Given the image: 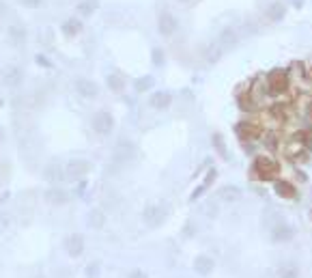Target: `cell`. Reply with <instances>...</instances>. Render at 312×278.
<instances>
[{"label": "cell", "mask_w": 312, "mask_h": 278, "mask_svg": "<svg viewBox=\"0 0 312 278\" xmlns=\"http://www.w3.org/2000/svg\"><path fill=\"white\" fill-rule=\"evenodd\" d=\"M265 80V89L269 93V97L278 99V97H284L288 91H291V84H293V76L288 74V69H271L267 76H263Z\"/></svg>", "instance_id": "6da1fadb"}, {"label": "cell", "mask_w": 312, "mask_h": 278, "mask_svg": "<svg viewBox=\"0 0 312 278\" xmlns=\"http://www.w3.org/2000/svg\"><path fill=\"white\" fill-rule=\"evenodd\" d=\"M252 177L258 181H275V177L280 175V164L269 155H258L252 162Z\"/></svg>", "instance_id": "7a4b0ae2"}, {"label": "cell", "mask_w": 312, "mask_h": 278, "mask_svg": "<svg viewBox=\"0 0 312 278\" xmlns=\"http://www.w3.org/2000/svg\"><path fill=\"white\" fill-rule=\"evenodd\" d=\"M91 127L99 136H110L114 132V117L108 110H97L91 119Z\"/></svg>", "instance_id": "3957f363"}, {"label": "cell", "mask_w": 312, "mask_h": 278, "mask_svg": "<svg viewBox=\"0 0 312 278\" xmlns=\"http://www.w3.org/2000/svg\"><path fill=\"white\" fill-rule=\"evenodd\" d=\"M263 125L256 123L252 119H245L241 123H237V136L243 142H252V140H260L263 138Z\"/></svg>", "instance_id": "277c9868"}, {"label": "cell", "mask_w": 312, "mask_h": 278, "mask_svg": "<svg viewBox=\"0 0 312 278\" xmlns=\"http://www.w3.org/2000/svg\"><path fill=\"white\" fill-rule=\"evenodd\" d=\"M91 162L86 160H71L67 166H65V179H71V181H78L82 179L84 175L91 173Z\"/></svg>", "instance_id": "5b68a950"}, {"label": "cell", "mask_w": 312, "mask_h": 278, "mask_svg": "<svg viewBox=\"0 0 312 278\" xmlns=\"http://www.w3.org/2000/svg\"><path fill=\"white\" fill-rule=\"evenodd\" d=\"M177 28H179V22H177V18L172 16L170 11L159 13V18H157V33L162 35V37H172V35L177 33Z\"/></svg>", "instance_id": "8992f818"}, {"label": "cell", "mask_w": 312, "mask_h": 278, "mask_svg": "<svg viewBox=\"0 0 312 278\" xmlns=\"http://www.w3.org/2000/svg\"><path fill=\"white\" fill-rule=\"evenodd\" d=\"M84 248H86V241H84V235L82 233H71V235H67V239H65V250H67L69 256H74V259L82 256L84 254Z\"/></svg>", "instance_id": "52a82bcc"}, {"label": "cell", "mask_w": 312, "mask_h": 278, "mask_svg": "<svg viewBox=\"0 0 312 278\" xmlns=\"http://www.w3.org/2000/svg\"><path fill=\"white\" fill-rule=\"evenodd\" d=\"M76 93L82 99H95L99 95V87H97V82H93L89 80V78H78L76 80Z\"/></svg>", "instance_id": "ba28073f"}, {"label": "cell", "mask_w": 312, "mask_h": 278, "mask_svg": "<svg viewBox=\"0 0 312 278\" xmlns=\"http://www.w3.org/2000/svg\"><path fill=\"white\" fill-rule=\"evenodd\" d=\"M239 39H241V37H239V31H237V28L235 26H224L222 28V31H220V35H217V44H220L224 50H233L237 44H239Z\"/></svg>", "instance_id": "9c48e42d"}, {"label": "cell", "mask_w": 312, "mask_h": 278, "mask_svg": "<svg viewBox=\"0 0 312 278\" xmlns=\"http://www.w3.org/2000/svg\"><path fill=\"white\" fill-rule=\"evenodd\" d=\"M293 237H295V229L286 222H278L271 229V241H275V244H286Z\"/></svg>", "instance_id": "30bf717a"}, {"label": "cell", "mask_w": 312, "mask_h": 278, "mask_svg": "<svg viewBox=\"0 0 312 278\" xmlns=\"http://www.w3.org/2000/svg\"><path fill=\"white\" fill-rule=\"evenodd\" d=\"M114 158L117 162H129L136 158V145L132 140H119L114 147Z\"/></svg>", "instance_id": "8fae6325"}, {"label": "cell", "mask_w": 312, "mask_h": 278, "mask_svg": "<svg viewBox=\"0 0 312 278\" xmlns=\"http://www.w3.org/2000/svg\"><path fill=\"white\" fill-rule=\"evenodd\" d=\"M164 216H166V209H162V205H155V203L147 205V207H144V211H142V220H144V222H147L149 226H157V224L164 220Z\"/></svg>", "instance_id": "7c38bea8"}, {"label": "cell", "mask_w": 312, "mask_h": 278, "mask_svg": "<svg viewBox=\"0 0 312 278\" xmlns=\"http://www.w3.org/2000/svg\"><path fill=\"white\" fill-rule=\"evenodd\" d=\"M192 267L198 276H209L215 269V261H213V256H209V254H198L194 259Z\"/></svg>", "instance_id": "4fadbf2b"}, {"label": "cell", "mask_w": 312, "mask_h": 278, "mask_svg": "<svg viewBox=\"0 0 312 278\" xmlns=\"http://www.w3.org/2000/svg\"><path fill=\"white\" fill-rule=\"evenodd\" d=\"M172 93L170 91H155L153 95H151L149 99V104H151V108H155V110H168L170 106H172Z\"/></svg>", "instance_id": "5bb4252c"}, {"label": "cell", "mask_w": 312, "mask_h": 278, "mask_svg": "<svg viewBox=\"0 0 312 278\" xmlns=\"http://www.w3.org/2000/svg\"><path fill=\"white\" fill-rule=\"evenodd\" d=\"M284 16H286V5H284V3H280V0H273V3L267 5L265 18L269 20L271 24H278L280 20H284Z\"/></svg>", "instance_id": "9a60e30c"}, {"label": "cell", "mask_w": 312, "mask_h": 278, "mask_svg": "<svg viewBox=\"0 0 312 278\" xmlns=\"http://www.w3.org/2000/svg\"><path fill=\"white\" fill-rule=\"evenodd\" d=\"M224 52H226V50L217 44V41H211V44H207L202 48V59H205V63H209V65H215L224 56Z\"/></svg>", "instance_id": "2e32d148"}, {"label": "cell", "mask_w": 312, "mask_h": 278, "mask_svg": "<svg viewBox=\"0 0 312 278\" xmlns=\"http://www.w3.org/2000/svg\"><path fill=\"white\" fill-rule=\"evenodd\" d=\"M273 190H275V194H278L280 198H286V201H291V198H297V188H295V183L286 181V179H275V181H273Z\"/></svg>", "instance_id": "e0dca14e"}, {"label": "cell", "mask_w": 312, "mask_h": 278, "mask_svg": "<svg viewBox=\"0 0 312 278\" xmlns=\"http://www.w3.org/2000/svg\"><path fill=\"white\" fill-rule=\"evenodd\" d=\"M46 201L50 205H56V207H59V205H67L69 203V192L59 188V185H54V188H50L46 192Z\"/></svg>", "instance_id": "ac0fdd59"}, {"label": "cell", "mask_w": 312, "mask_h": 278, "mask_svg": "<svg viewBox=\"0 0 312 278\" xmlns=\"http://www.w3.org/2000/svg\"><path fill=\"white\" fill-rule=\"evenodd\" d=\"M301 269L295 261H282L278 269H275V278H299Z\"/></svg>", "instance_id": "d6986e66"}, {"label": "cell", "mask_w": 312, "mask_h": 278, "mask_svg": "<svg viewBox=\"0 0 312 278\" xmlns=\"http://www.w3.org/2000/svg\"><path fill=\"white\" fill-rule=\"evenodd\" d=\"M237 104H239V108H241L243 112H248V115H252V112H256V110H260V106L256 104V99L252 97V93H250V91H243L241 95L237 97Z\"/></svg>", "instance_id": "ffe728a7"}, {"label": "cell", "mask_w": 312, "mask_h": 278, "mask_svg": "<svg viewBox=\"0 0 312 278\" xmlns=\"http://www.w3.org/2000/svg\"><path fill=\"white\" fill-rule=\"evenodd\" d=\"M43 177L50 181V183H61V181H65V168L63 166H59V164H48L46 166V170H43Z\"/></svg>", "instance_id": "44dd1931"}, {"label": "cell", "mask_w": 312, "mask_h": 278, "mask_svg": "<svg viewBox=\"0 0 312 278\" xmlns=\"http://www.w3.org/2000/svg\"><path fill=\"white\" fill-rule=\"evenodd\" d=\"M82 20H78V18H69V20H65L63 22V35L65 37H78L80 33H82Z\"/></svg>", "instance_id": "7402d4cb"}, {"label": "cell", "mask_w": 312, "mask_h": 278, "mask_svg": "<svg viewBox=\"0 0 312 278\" xmlns=\"http://www.w3.org/2000/svg\"><path fill=\"white\" fill-rule=\"evenodd\" d=\"M3 82L7 84V87H18V84L22 82V69H20V67H9V69H5Z\"/></svg>", "instance_id": "603a6c76"}, {"label": "cell", "mask_w": 312, "mask_h": 278, "mask_svg": "<svg viewBox=\"0 0 312 278\" xmlns=\"http://www.w3.org/2000/svg\"><path fill=\"white\" fill-rule=\"evenodd\" d=\"M220 198L226 203H237L239 198H241V190H239L237 185H224L220 190Z\"/></svg>", "instance_id": "cb8c5ba5"}, {"label": "cell", "mask_w": 312, "mask_h": 278, "mask_svg": "<svg viewBox=\"0 0 312 278\" xmlns=\"http://www.w3.org/2000/svg\"><path fill=\"white\" fill-rule=\"evenodd\" d=\"M86 222H89L91 229H104V224H106V213L101 211V209H93L89 213V218H86Z\"/></svg>", "instance_id": "d4e9b609"}, {"label": "cell", "mask_w": 312, "mask_h": 278, "mask_svg": "<svg viewBox=\"0 0 312 278\" xmlns=\"http://www.w3.org/2000/svg\"><path fill=\"white\" fill-rule=\"evenodd\" d=\"M106 84H108V89H110L112 93H123V91H125V80H123V76H119V74L106 76Z\"/></svg>", "instance_id": "484cf974"}, {"label": "cell", "mask_w": 312, "mask_h": 278, "mask_svg": "<svg viewBox=\"0 0 312 278\" xmlns=\"http://www.w3.org/2000/svg\"><path fill=\"white\" fill-rule=\"evenodd\" d=\"M97 7H99V0H82V3L78 5V13L82 18H89L97 11Z\"/></svg>", "instance_id": "4316f807"}, {"label": "cell", "mask_w": 312, "mask_h": 278, "mask_svg": "<svg viewBox=\"0 0 312 278\" xmlns=\"http://www.w3.org/2000/svg\"><path fill=\"white\" fill-rule=\"evenodd\" d=\"M9 39L13 41V44L22 46V44L26 41V28H24V26H18V24L9 26Z\"/></svg>", "instance_id": "83f0119b"}, {"label": "cell", "mask_w": 312, "mask_h": 278, "mask_svg": "<svg viewBox=\"0 0 312 278\" xmlns=\"http://www.w3.org/2000/svg\"><path fill=\"white\" fill-rule=\"evenodd\" d=\"M211 142H213V149L217 151V155L220 158H224V160H228L230 158V153H228V149H226V145H224V138H222V134H213L211 136Z\"/></svg>", "instance_id": "f1b7e54d"}, {"label": "cell", "mask_w": 312, "mask_h": 278, "mask_svg": "<svg viewBox=\"0 0 312 278\" xmlns=\"http://www.w3.org/2000/svg\"><path fill=\"white\" fill-rule=\"evenodd\" d=\"M153 84H155L153 76H142V78H138V80L134 82V89H136L138 93H147V91L153 89Z\"/></svg>", "instance_id": "f546056e"}, {"label": "cell", "mask_w": 312, "mask_h": 278, "mask_svg": "<svg viewBox=\"0 0 312 278\" xmlns=\"http://www.w3.org/2000/svg\"><path fill=\"white\" fill-rule=\"evenodd\" d=\"M151 56H153V65L164 67V63H166V54H164V50H162V48H153V52H151Z\"/></svg>", "instance_id": "4dcf8cb0"}, {"label": "cell", "mask_w": 312, "mask_h": 278, "mask_svg": "<svg viewBox=\"0 0 312 278\" xmlns=\"http://www.w3.org/2000/svg\"><path fill=\"white\" fill-rule=\"evenodd\" d=\"M99 272H101V265H99L97 261L91 263V265H86V269H84L86 278H99Z\"/></svg>", "instance_id": "1f68e13d"}, {"label": "cell", "mask_w": 312, "mask_h": 278, "mask_svg": "<svg viewBox=\"0 0 312 278\" xmlns=\"http://www.w3.org/2000/svg\"><path fill=\"white\" fill-rule=\"evenodd\" d=\"M22 3H24V7H28V9H39L43 5V0H22Z\"/></svg>", "instance_id": "d6a6232c"}, {"label": "cell", "mask_w": 312, "mask_h": 278, "mask_svg": "<svg viewBox=\"0 0 312 278\" xmlns=\"http://www.w3.org/2000/svg\"><path fill=\"white\" fill-rule=\"evenodd\" d=\"M127 278H147V272L140 269V267H136V269H132V272L127 274Z\"/></svg>", "instance_id": "836d02e7"}, {"label": "cell", "mask_w": 312, "mask_h": 278, "mask_svg": "<svg viewBox=\"0 0 312 278\" xmlns=\"http://www.w3.org/2000/svg\"><path fill=\"white\" fill-rule=\"evenodd\" d=\"M37 63L41 67H52V63L48 61V56H43V54H37Z\"/></svg>", "instance_id": "e575fe53"}, {"label": "cell", "mask_w": 312, "mask_h": 278, "mask_svg": "<svg viewBox=\"0 0 312 278\" xmlns=\"http://www.w3.org/2000/svg\"><path fill=\"white\" fill-rule=\"evenodd\" d=\"M303 3H306V0H293V5L297 7V9H301V7H303Z\"/></svg>", "instance_id": "d590c367"}, {"label": "cell", "mask_w": 312, "mask_h": 278, "mask_svg": "<svg viewBox=\"0 0 312 278\" xmlns=\"http://www.w3.org/2000/svg\"><path fill=\"white\" fill-rule=\"evenodd\" d=\"M3 138H5V132H3V127H0V142H3Z\"/></svg>", "instance_id": "8d00e7d4"}, {"label": "cell", "mask_w": 312, "mask_h": 278, "mask_svg": "<svg viewBox=\"0 0 312 278\" xmlns=\"http://www.w3.org/2000/svg\"><path fill=\"white\" fill-rule=\"evenodd\" d=\"M177 3H192V0H177Z\"/></svg>", "instance_id": "74e56055"}, {"label": "cell", "mask_w": 312, "mask_h": 278, "mask_svg": "<svg viewBox=\"0 0 312 278\" xmlns=\"http://www.w3.org/2000/svg\"><path fill=\"white\" fill-rule=\"evenodd\" d=\"M0 108H3V99H0Z\"/></svg>", "instance_id": "f35d334b"}, {"label": "cell", "mask_w": 312, "mask_h": 278, "mask_svg": "<svg viewBox=\"0 0 312 278\" xmlns=\"http://www.w3.org/2000/svg\"><path fill=\"white\" fill-rule=\"evenodd\" d=\"M310 218H312V209H310Z\"/></svg>", "instance_id": "ab89813d"}, {"label": "cell", "mask_w": 312, "mask_h": 278, "mask_svg": "<svg viewBox=\"0 0 312 278\" xmlns=\"http://www.w3.org/2000/svg\"><path fill=\"white\" fill-rule=\"evenodd\" d=\"M37 278H46V276H37Z\"/></svg>", "instance_id": "60d3db41"}]
</instances>
